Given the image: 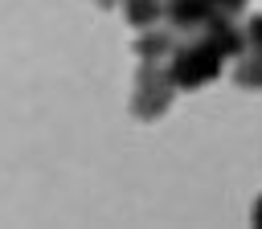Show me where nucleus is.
Masks as SVG:
<instances>
[{"label":"nucleus","instance_id":"obj_10","mask_svg":"<svg viewBox=\"0 0 262 229\" xmlns=\"http://www.w3.org/2000/svg\"><path fill=\"white\" fill-rule=\"evenodd\" d=\"M98 4H115V0H98Z\"/></svg>","mask_w":262,"mask_h":229},{"label":"nucleus","instance_id":"obj_3","mask_svg":"<svg viewBox=\"0 0 262 229\" xmlns=\"http://www.w3.org/2000/svg\"><path fill=\"white\" fill-rule=\"evenodd\" d=\"M217 8L209 0H164V20L176 29V33H196Z\"/></svg>","mask_w":262,"mask_h":229},{"label":"nucleus","instance_id":"obj_6","mask_svg":"<svg viewBox=\"0 0 262 229\" xmlns=\"http://www.w3.org/2000/svg\"><path fill=\"white\" fill-rule=\"evenodd\" d=\"M237 65H233V82L237 86H262V49H242L237 57H233Z\"/></svg>","mask_w":262,"mask_h":229},{"label":"nucleus","instance_id":"obj_2","mask_svg":"<svg viewBox=\"0 0 262 229\" xmlns=\"http://www.w3.org/2000/svg\"><path fill=\"white\" fill-rule=\"evenodd\" d=\"M172 94H176V82H172L168 65L164 61H143L139 74H135V86H131V110L139 119H160L172 106Z\"/></svg>","mask_w":262,"mask_h":229},{"label":"nucleus","instance_id":"obj_4","mask_svg":"<svg viewBox=\"0 0 262 229\" xmlns=\"http://www.w3.org/2000/svg\"><path fill=\"white\" fill-rule=\"evenodd\" d=\"M172 45H176V29H172V25H168V29L151 25V29H143V37L135 41V57H139V61H168Z\"/></svg>","mask_w":262,"mask_h":229},{"label":"nucleus","instance_id":"obj_8","mask_svg":"<svg viewBox=\"0 0 262 229\" xmlns=\"http://www.w3.org/2000/svg\"><path fill=\"white\" fill-rule=\"evenodd\" d=\"M217 12H225V16H237L242 8H246V0H209Z\"/></svg>","mask_w":262,"mask_h":229},{"label":"nucleus","instance_id":"obj_7","mask_svg":"<svg viewBox=\"0 0 262 229\" xmlns=\"http://www.w3.org/2000/svg\"><path fill=\"white\" fill-rule=\"evenodd\" d=\"M242 33H246V45H250V49H262V12H254Z\"/></svg>","mask_w":262,"mask_h":229},{"label":"nucleus","instance_id":"obj_1","mask_svg":"<svg viewBox=\"0 0 262 229\" xmlns=\"http://www.w3.org/2000/svg\"><path fill=\"white\" fill-rule=\"evenodd\" d=\"M221 53H217V45L205 37V33H192L188 41H176L172 45V53H168V74H172V82H176V90L184 86V90H192V86H205V82H213L217 74H221Z\"/></svg>","mask_w":262,"mask_h":229},{"label":"nucleus","instance_id":"obj_9","mask_svg":"<svg viewBox=\"0 0 262 229\" xmlns=\"http://www.w3.org/2000/svg\"><path fill=\"white\" fill-rule=\"evenodd\" d=\"M250 221H254V225H258V229H262V196H258V200H254V213H250Z\"/></svg>","mask_w":262,"mask_h":229},{"label":"nucleus","instance_id":"obj_5","mask_svg":"<svg viewBox=\"0 0 262 229\" xmlns=\"http://www.w3.org/2000/svg\"><path fill=\"white\" fill-rule=\"evenodd\" d=\"M123 16H127L131 29L164 25V0H123Z\"/></svg>","mask_w":262,"mask_h":229}]
</instances>
